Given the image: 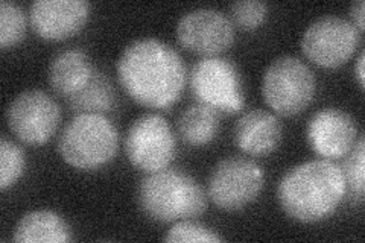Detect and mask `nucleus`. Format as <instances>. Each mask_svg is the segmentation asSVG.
Listing matches in <instances>:
<instances>
[{"label": "nucleus", "instance_id": "5701e85b", "mask_svg": "<svg viewBox=\"0 0 365 243\" xmlns=\"http://www.w3.org/2000/svg\"><path fill=\"white\" fill-rule=\"evenodd\" d=\"M268 14L267 4L260 0H239L230 6L232 23L245 31L257 29Z\"/></svg>", "mask_w": 365, "mask_h": 243}, {"label": "nucleus", "instance_id": "ddd939ff", "mask_svg": "<svg viewBox=\"0 0 365 243\" xmlns=\"http://www.w3.org/2000/svg\"><path fill=\"white\" fill-rule=\"evenodd\" d=\"M90 13L87 0H36L29 8V21L40 38L61 41L81 31Z\"/></svg>", "mask_w": 365, "mask_h": 243}, {"label": "nucleus", "instance_id": "9d476101", "mask_svg": "<svg viewBox=\"0 0 365 243\" xmlns=\"http://www.w3.org/2000/svg\"><path fill=\"white\" fill-rule=\"evenodd\" d=\"M5 119L9 131L21 143L41 146L58 130L61 110L46 91L31 88L9 102Z\"/></svg>", "mask_w": 365, "mask_h": 243}, {"label": "nucleus", "instance_id": "2eb2a0df", "mask_svg": "<svg viewBox=\"0 0 365 243\" xmlns=\"http://www.w3.org/2000/svg\"><path fill=\"white\" fill-rule=\"evenodd\" d=\"M95 73V67L86 52L67 49L56 53L48 68V81L55 93L64 98L81 90Z\"/></svg>", "mask_w": 365, "mask_h": 243}, {"label": "nucleus", "instance_id": "4be33fe9", "mask_svg": "<svg viewBox=\"0 0 365 243\" xmlns=\"http://www.w3.org/2000/svg\"><path fill=\"white\" fill-rule=\"evenodd\" d=\"M349 154L350 155L342 172H344L347 190H350L351 195H355L361 201L364 198L365 187V142L362 135L358 138Z\"/></svg>", "mask_w": 365, "mask_h": 243}, {"label": "nucleus", "instance_id": "39448f33", "mask_svg": "<svg viewBox=\"0 0 365 243\" xmlns=\"http://www.w3.org/2000/svg\"><path fill=\"white\" fill-rule=\"evenodd\" d=\"M317 81L300 58L282 55L272 60L262 76V96L267 105L284 118L303 113L312 102Z\"/></svg>", "mask_w": 365, "mask_h": 243}, {"label": "nucleus", "instance_id": "a211bd4d", "mask_svg": "<svg viewBox=\"0 0 365 243\" xmlns=\"http://www.w3.org/2000/svg\"><path fill=\"white\" fill-rule=\"evenodd\" d=\"M66 100L67 105L76 114H104L113 108L114 100H116V93H114V88L107 75L95 68V73L88 83L81 90L76 91L75 95L66 98Z\"/></svg>", "mask_w": 365, "mask_h": 243}, {"label": "nucleus", "instance_id": "f03ea898", "mask_svg": "<svg viewBox=\"0 0 365 243\" xmlns=\"http://www.w3.org/2000/svg\"><path fill=\"white\" fill-rule=\"evenodd\" d=\"M347 193L344 172L332 160H311L283 173L277 184L282 210L300 224L323 222Z\"/></svg>", "mask_w": 365, "mask_h": 243}, {"label": "nucleus", "instance_id": "aec40b11", "mask_svg": "<svg viewBox=\"0 0 365 243\" xmlns=\"http://www.w3.org/2000/svg\"><path fill=\"white\" fill-rule=\"evenodd\" d=\"M26 167V155L14 142L2 137L0 142V190H8L21 178Z\"/></svg>", "mask_w": 365, "mask_h": 243}, {"label": "nucleus", "instance_id": "9b49d317", "mask_svg": "<svg viewBox=\"0 0 365 243\" xmlns=\"http://www.w3.org/2000/svg\"><path fill=\"white\" fill-rule=\"evenodd\" d=\"M175 33L180 46L186 51L216 56L233 44L235 25L218 9L197 8L180 17Z\"/></svg>", "mask_w": 365, "mask_h": 243}, {"label": "nucleus", "instance_id": "1a4fd4ad", "mask_svg": "<svg viewBox=\"0 0 365 243\" xmlns=\"http://www.w3.org/2000/svg\"><path fill=\"white\" fill-rule=\"evenodd\" d=\"M361 43V32L350 20L323 16L303 32L300 46L307 60L324 68L346 64Z\"/></svg>", "mask_w": 365, "mask_h": 243}, {"label": "nucleus", "instance_id": "0eeeda50", "mask_svg": "<svg viewBox=\"0 0 365 243\" xmlns=\"http://www.w3.org/2000/svg\"><path fill=\"white\" fill-rule=\"evenodd\" d=\"M125 155L145 173L166 169L177 155V138L169 122L157 113H146L133 120L125 134Z\"/></svg>", "mask_w": 365, "mask_h": 243}, {"label": "nucleus", "instance_id": "393cba45", "mask_svg": "<svg viewBox=\"0 0 365 243\" xmlns=\"http://www.w3.org/2000/svg\"><path fill=\"white\" fill-rule=\"evenodd\" d=\"M364 63H365V53L364 51L359 53L358 60H356V66H355V75H356V81L359 87L364 90V84H365V72H364Z\"/></svg>", "mask_w": 365, "mask_h": 243}, {"label": "nucleus", "instance_id": "dca6fc26", "mask_svg": "<svg viewBox=\"0 0 365 243\" xmlns=\"http://www.w3.org/2000/svg\"><path fill=\"white\" fill-rule=\"evenodd\" d=\"M13 240L19 243H67L72 240L66 219L51 210L25 213L14 228Z\"/></svg>", "mask_w": 365, "mask_h": 243}, {"label": "nucleus", "instance_id": "f257e3e1", "mask_svg": "<svg viewBox=\"0 0 365 243\" xmlns=\"http://www.w3.org/2000/svg\"><path fill=\"white\" fill-rule=\"evenodd\" d=\"M116 75L134 102L157 110L174 105L187 81L181 55L158 38L131 41L118 58Z\"/></svg>", "mask_w": 365, "mask_h": 243}, {"label": "nucleus", "instance_id": "423d86ee", "mask_svg": "<svg viewBox=\"0 0 365 243\" xmlns=\"http://www.w3.org/2000/svg\"><path fill=\"white\" fill-rule=\"evenodd\" d=\"M189 86L198 103L218 114H237L244 107L242 79L237 67L220 55L204 56L193 64Z\"/></svg>", "mask_w": 365, "mask_h": 243}, {"label": "nucleus", "instance_id": "f8f14e48", "mask_svg": "<svg viewBox=\"0 0 365 243\" xmlns=\"http://www.w3.org/2000/svg\"><path fill=\"white\" fill-rule=\"evenodd\" d=\"M311 149L324 160L346 157L358 140V125L351 115L336 107H326L311 115L306 125Z\"/></svg>", "mask_w": 365, "mask_h": 243}, {"label": "nucleus", "instance_id": "4468645a", "mask_svg": "<svg viewBox=\"0 0 365 243\" xmlns=\"http://www.w3.org/2000/svg\"><path fill=\"white\" fill-rule=\"evenodd\" d=\"M235 143L244 154L264 157L276 150L283 137V125L276 114L251 110L242 114L235 126Z\"/></svg>", "mask_w": 365, "mask_h": 243}, {"label": "nucleus", "instance_id": "7ed1b4c3", "mask_svg": "<svg viewBox=\"0 0 365 243\" xmlns=\"http://www.w3.org/2000/svg\"><path fill=\"white\" fill-rule=\"evenodd\" d=\"M137 205L154 222L175 224L202 214L207 200L200 182L189 173L166 167L140 180Z\"/></svg>", "mask_w": 365, "mask_h": 243}, {"label": "nucleus", "instance_id": "20e7f679", "mask_svg": "<svg viewBox=\"0 0 365 243\" xmlns=\"http://www.w3.org/2000/svg\"><path fill=\"white\" fill-rule=\"evenodd\" d=\"M119 150V133L114 123L98 113L76 114L58 138V152L68 166L96 170L108 165Z\"/></svg>", "mask_w": 365, "mask_h": 243}, {"label": "nucleus", "instance_id": "412c9836", "mask_svg": "<svg viewBox=\"0 0 365 243\" xmlns=\"http://www.w3.org/2000/svg\"><path fill=\"white\" fill-rule=\"evenodd\" d=\"M165 242H182V243H218L224 242V237L216 233L215 229L192 221H178L166 231L163 237Z\"/></svg>", "mask_w": 365, "mask_h": 243}, {"label": "nucleus", "instance_id": "6e6552de", "mask_svg": "<svg viewBox=\"0 0 365 243\" xmlns=\"http://www.w3.org/2000/svg\"><path fill=\"white\" fill-rule=\"evenodd\" d=\"M264 182V170L256 161L227 157L212 169L207 193L220 210L239 212L259 198Z\"/></svg>", "mask_w": 365, "mask_h": 243}, {"label": "nucleus", "instance_id": "6ab92c4d", "mask_svg": "<svg viewBox=\"0 0 365 243\" xmlns=\"http://www.w3.org/2000/svg\"><path fill=\"white\" fill-rule=\"evenodd\" d=\"M28 20L23 8L9 0L0 2V48L4 51L25 38Z\"/></svg>", "mask_w": 365, "mask_h": 243}, {"label": "nucleus", "instance_id": "f3484780", "mask_svg": "<svg viewBox=\"0 0 365 243\" xmlns=\"http://www.w3.org/2000/svg\"><path fill=\"white\" fill-rule=\"evenodd\" d=\"M177 130L182 140L190 146L209 145L220 133L218 113L201 103H193L180 114Z\"/></svg>", "mask_w": 365, "mask_h": 243}, {"label": "nucleus", "instance_id": "b1692460", "mask_svg": "<svg viewBox=\"0 0 365 243\" xmlns=\"http://www.w3.org/2000/svg\"><path fill=\"white\" fill-rule=\"evenodd\" d=\"M350 21L353 23V25L356 26V29L362 33L364 29H365V20H364V16H365V4L364 0H356V2H353L350 5Z\"/></svg>", "mask_w": 365, "mask_h": 243}]
</instances>
